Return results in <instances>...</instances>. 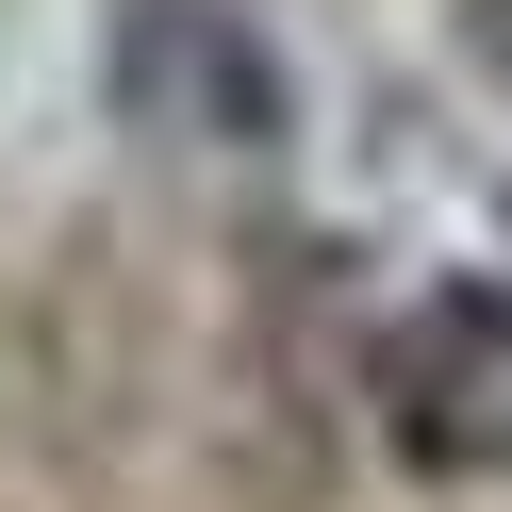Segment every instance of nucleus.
Returning a JSON list of instances; mask_svg holds the SVG:
<instances>
[{"instance_id": "obj_1", "label": "nucleus", "mask_w": 512, "mask_h": 512, "mask_svg": "<svg viewBox=\"0 0 512 512\" xmlns=\"http://www.w3.org/2000/svg\"><path fill=\"white\" fill-rule=\"evenodd\" d=\"M100 83H116V133L166 149V166H265L298 133V83H281L248 0H116Z\"/></svg>"}, {"instance_id": "obj_3", "label": "nucleus", "mask_w": 512, "mask_h": 512, "mask_svg": "<svg viewBox=\"0 0 512 512\" xmlns=\"http://www.w3.org/2000/svg\"><path fill=\"white\" fill-rule=\"evenodd\" d=\"M463 67H479V83L512 100V0H463Z\"/></svg>"}, {"instance_id": "obj_2", "label": "nucleus", "mask_w": 512, "mask_h": 512, "mask_svg": "<svg viewBox=\"0 0 512 512\" xmlns=\"http://www.w3.org/2000/svg\"><path fill=\"white\" fill-rule=\"evenodd\" d=\"M380 430L430 479H512V281H430L380 331Z\"/></svg>"}]
</instances>
